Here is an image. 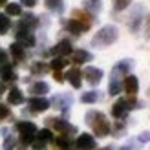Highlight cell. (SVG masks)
<instances>
[{"instance_id":"46","label":"cell","mask_w":150,"mask_h":150,"mask_svg":"<svg viewBox=\"0 0 150 150\" xmlns=\"http://www.w3.org/2000/svg\"><path fill=\"white\" fill-rule=\"evenodd\" d=\"M101 150H112V148H110V146H104V148H101Z\"/></svg>"},{"instance_id":"42","label":"cell","mask_w":150,"mask_h":150,"mask_svg":"<svg viewBox=\"0 0 150 150\" xmlns=\"http://www.w3.org/2000/svg\"><path fill=\"white\" fill-rule=\"evenodd\" d=\"M55 81L57 82H64V75L61 71H55Z\"/></svg>"},{"instance_id":"10","label":"cell","mask_w":150,"mask_h":150,"mask_svg":"<svg viewBox=\"0 0 150 150\" xmlns=\"http://www.w3.org/2000/svg\"><path fill=\"white\" fill-rule=\"evenodd\" d=\"M75 146L79 150H95L97 143H95V137L92 134H81L77 137V141H75Z\"/></svg>"},{"instance_id":"48","label":"cell","mask_w":150,"mask_h":150,"mask_svg":"<svg viewBox=\"0 0 150 150\" xmlns=\"http://www.w3.org/2000/svg\"><path fill=\"white\" fill-rule=\"evenodd\" d=\"M66 150H71V148H66Z\"/></svg>"},{"instance_id":"16","label":"cell","mask_w":150,"mask_h":150,"mask_svg":"<svg viewBox=\"0 0 150 150\" xmlns=\"http://www.w3.org/2000/svg\"><path fill=\"white\" fill-rule=\"evenodd\" d=\"M64 77H66V81H68L73 88H81V84H82V71H81L79 68H71V70H68Z\"/></svg>"},{"instance_id":"27","label":"cell","mask_w":150,"mask_h":150,"mask_svg":"<svg viewBox=\"0 0 150 150\" xmlns=\"http://www.w3.org/2000/svg\"><path fill=\"white\" fill-rule=\"evenodd\" d=\"M44 4H46V7L50 11H53V13H62L64 11V2L62 0H44Z\"/></svg>"},{"instance_id":"41","label":"cell","mask_w":150,"mask_h":150,"mask_svg":"<svg viewBox=\"0 0 150 150\" xmlns=\"http://www.w3.org/2000/svg\"><path fill=\"white\" fill-rule=\"evenodd\" d=\"M139 141H141V143H148V141H150V132H143L139 136Z\"/></svg>"},{"instance_id":"34","label":"cell","mask_w":150,"mask_h":150,"mask_svg":"<svg viewBox=\"0 0 150 150\" xmlns=\"http://www.w3.org/2000/svg\"><path fill=\"white\" fill-rule=\"evenodd\" d=\"M132 2L130 0H114V9L115 11H123V9H126Z\"/></svg>"},{"instance_id":"28","label":"cell","mask_w":150,"mask_h":150,"mask_svg":"<svg viewBox=\"0 0 150 150\" xmlns=\"http://www.w3.org/2000/svg\"><path fill=\"white\" fill-rule=\"evenodd\" d=\"M66 64H68L66 57H53V59H51V62H50V70H53V71H61Z\"/></svg>"},{"instance_id":"11","label":"cell","mask_w":150,"mask_h":150,"mask_svg":"<svg viewBox=\"0 0 150 150\" xmlns=\"http://www.w3.org/2000/svg\"><path fill=\"white\" fill-rule=\"evenodd\" d=\"M123 90H125L128 95H136V93H137V90H139V81H137L136 75H132V73L125 75V77H123Z\"/></svg>"},{"instance_id":"35","label":"cell","mask_w":150,"mask_h":150,"mask_svg":"<svg viewBox=\"0 0 150 150\" xmlns=\"http://www.w3.org/2000/svg\"><path fill=\"white\" fill-rule=\"evenodd\" d=\"M15 145H17V139L13 136H7L4 141V150H15Z\"/></svg>"},{"instance_id":"32","label":"cell","mask_w":150,"mask_h":150,"mask_svg":"<svg viewBox=\"0 0 150 150\" xmlns=\"http://www.w3.org/2000/svg\"><path fill=\"white\" fill-rule=\"evenodd\" d=\"M9 28H11V20L7 18L6 13H0V35H6Z\"/></svg>"},{"instance_id":"17","label":"cell","mask_w":150,"mask_h":150,"mask_svg":"<svg viewBox=\"0 0 150 150\" xmlns=\"http://www.w3.org/2000/svg\"><path fill=\"white\" fill-rule=\"evenodd\" d=\"M9 53H11L15 62H22L26 59V48L22 46L20 42H13L11 46H9Z\"/></svg>"},{"instance_id":"18","label":"cell","mask_w":150,"mask_h":150,"mask_svg":"<svg viewBox=\"0 0 150 150\" xmlns=\"http://www.w3.org/2000/svg\"><path fill=\"white\" fill-rule=\"evenodd\" d=\"M0 77H2L4 82H15L18 79V75L11 64H4V66H0Z\"/></svg>"},{"instance_id":"19","label":"cell","mask_w":150,"mask_h":150,"mask_svg":"<svg viewBox=\"0 0 150 150\" xmlns=\"http://www.w3.org/2000/svg\"><path fill=\"white\" fill-rule=\"evenodd\" d=\"M93 59V55L86 50H73L71 51V61L75 64H84V62H90Z\"/></svg>"},{"instance_id":"20","label":"cell","mask_w":150,"mask_h":150,"mask_svg":"<svg viewBox=\"0 0 150 150\" xmlns=\"http://www.w3.org/2000/svg\"><path fill=\"white\" fill-rule=\"evenodd\" d=\"M18 26H22V28H26V29H35L37 26H39V18L35 17L33 13H24L22 15V18H20V24Z\"/></svg>"},{"instance_id":"38","label":"cell","mask_w":150,"mask_h":150,"mask_svg":"<svg viewBox=\"0 0 150 150\" xmlns=\"http://www.w3.org/2000/svg\"><path fill=\"white\" fill-rule=\"evenodd\" d=\"M9 115V106H6V104H0V119H4Z\"/></svg>"},{"instance_id":"2","label":"cell","mask_w":150,"mask_h":150,"mask_svg":"<svg viewBox=\"0 0 150 150\" xmlns=\"http://www.w3.org/2000/svg\"><path fill=\"white\" fill-rule=\"evenodd\" d=\"M117 37H119V31H117L115 26H112V24L103 26L99 31L93 35L92 46L93 48H106V46H110V44H114L117 40Z\"/></svg>"},{"instance_id":"22","label":"cell","mask_w":150,"mask_h":150,"mask_svg":"<svg viewBox=\"0 0 150 150\" xmlns=\"http://www.w3.org/2000/svg\"><path fill=\"white\" fill-rule=\"evenodd\" d=\"M66 29H68L70 33H73V35H82L84 31H88V28L82 26L81 22L75 20V18H70L68 22H66Z\"/></svg>"},{"instance_id":"39","label":"cell","mask_w":150,"mask_h":150,"mask_svg":"<svg viewBox=\"0 0 150 150\" xmlns=\"http://www.w3.org/2000/svg\"><path fill=\"white\" fill-rule=\"evenodd\" d=\"M39 0H20V6H26V7H35Z\"/></svg>"},{"instance_id":"5","label":"cell","mask_w":150,"mask_h":150,"mask_svg":"<svg viewBox=\"0 0 150 150\" xmlns=\"http://www.w3.org/2000/svg\"><path fill=\"white\" fill-rule=\"evenodd\" d=\"M82 77L86 79L88 84L97 86L103 81V70L101 68H95V66H86L84 71H82Z\"/></svg>"},{"instance_id":"29","label":"cell","mask_w":150,"mask_h":150,"mask_svg":"<svg viewBox=\"0 0 150 150\" xmlns=\"http://www.w3.org/2000/svg\"><path fill=\"white\" fill-rule=\"evenodd\" d=\"M81 101L86 103V104H92V103H97L99 101V93L95 92V90H92V92H84L81 95Z\"/></svg>"},{"instance_id":"25","label":"cell","mask_w":150,"mask_h":150,"mask_svg":"<svg viewBox=\"0 0 150 150\" xmlns=\"http://www.w3.org/2000/svg\"><path fill=\"white\" fill-rule=\"evenodd\" d=\"M29 70H31L33 75H44V73L50 71V64L48 62H42V61H37V62H31Z\"/></svg>"},{"instance_id":"33","label":"cell","mask_w":150,"mask_h":150,"mask_svg":"<svg viewBox=\"0 0 150 150\" xmlns=\"http://www.w3.org/2000/svg\"><path fill=\"white\" fill-rule=\"evenodd\" d=\"M55 143H57V146L61 148V150H66V148H70L71 141H70V136H59L55 139Z\"/></svg>"},{"instance_id":"40","label":"cell","mask_w":150,"mask_h":150,"mask_svg":"<svg viewBox=\"0 0 150 150\" xmlns=\"http://www.w3.org/2000/svg\"><path fill=\"white\" fill-rule=\"evenodd\" d=\"M6 62H7V51H4L0 48V66H4Z\"/></svg>"},{"instance_id":"24","label":"cell","mask_w":150,"mask_h":150,"mask_svg":"<svg viewBox=\"0 0 150 150\" xmlns=\"http://www.w3.org/2000/svg\"><path fill=\"white\" fill-rule=\"evenodd\" d=\"M7 103L9 104H22L24 103V93H22V90H18V88L9 90V93H7Z\"/></svg>"},{"instance_id":"23","label":"cell","mask_w":150,"mask_h":150,"mask_svg":"<svg viewBox=\"0 0 150 150\" xmlns=\"http://www.w3.org/2000/svg\"><path fill=\"white\" fill-rule=\"evenodd\" d=\"M114 68L121 73V75H128L132 71V68H134V61H132V59H123V61H119Z\"/></svg>"},{"instance_id":"21","label":"cell","mask_w":150,"mask_h":150,"mask_svg":"<svg viewBox=\"0 0 150 150\" xmlns=\"http://www.w3.org/2000/svg\"><path fill=\"white\" fill-rule=\"evenodd\" d=\"M29 92H31L35 97H42V95H46L50 92V84H48V82H44V81H37V82L31 84Z\"/></svg>"},{"instance_id":"8","label":"cell","mask_w":150,"mask_h":150,"mask_svg":"<svg viewBox=\"0 0 150 150\" xmlns=\"http://www.w3.org/2000/svg\"><path fill=\"white\" fill-rule=\"evenodd\" d=\"M17 42H20L24 48H33V46H35V35L29 31V29L18 26V31H17Z\"/></svg>"},{"instance_id":"26","label":"cell","mask_w":150,"mask_h":150,"mask_svg":"<svg viewBox=\"0 0 150 150\" xmlns=\"http://www.w3.org/2000/svg\"><path fill=\"white\" fill-rule=\"evenodd\" d=\"M101 7H103L101 0H86L84 2V11H88L90 15H93V17L101 11Z\"/></svg>"},{"instance_id":"36","label":"cell","mask_w":150,"mask_h":150,"mask_svg":"<svg viewBox=\"0 0 150 150\" xmlns=\"http://www.w3.org/2000/svg\"><path fill=\"white\" fill-rule=\"evenodd\" d=\"M123 132H125V123L117 121L115 126H114V134H115V137H121V136H123Z\"/></svg>"},{"instance_id":"13","label":"cell","mask_w":150,"mask_h":150,"mask_svg":"<svg viewBox=\"0 0 150 150\" xmlns=\"http://www.w3.org/2000/svg\"><path fill=\"white\" fill-rule=\"evenodd\" d=\"M71 103H73V97L68 93H62V95H55L53 99L50 101V104H53L55 108H59V110H62V112H66L68 110V106H71Z\"/></svg>"},{"instance_id":"37","label":"cell","mask_w":150,"mask_h":150,"mask_svg":"<svg viewBox=\"0 0 150 150\" xmlns=\"http://www.w3.org/2000/svg\"><path fill=\"white\" fill-rule=\"evenodd\" d=\"M31 146H33V150H48L46 143H44V141H39V139H35L33 143H31Z\"/></svg>"},{"instance_id":"7","label":"cell","mask_w":150,"mask_h":150,"mask_svg":"<svg viewBox=\"0 0 150 150\" xmlns=\"http://www.w3.org/2000/svg\"><path fill=\"white\" fill-rule=\"evenodd\" d=\"M28 106H29V112H33V114H42V112H46L51 104L48 99H44V97H31V99L28 101Z\"/></svg>"},{"instance_id":"4","label":"cell","mask_w":150,"mask_h":150,"mask_svg":"<svg viewBox=\"0 0 150 150\" xmlns=\"http://www.w3.org/2000/svg\"><path fill=\"white\" fill-rule=\"evenodd\" d=\"M46 123H48V126L55 128L57 132H61L62 136H68V134H75V132H77V128H75L73 125H70L68 121H64V119L50 117V119H46Z\"/></svg>"},{"instance_id":"43","label":"cell","mask_w":150,"mask_h":150,"mask_svg":"<svg viewBox=\"0 0 150 150\" xmlns=\"http://www.w3.org/2000/svg\"><path fill=\"white\" fill-rule=\"evenodd\" d=\"M146 37L150 39V15L146 17Z\"/></svg>"},{"instance_id":"14","label":"cell","mask_w":150,"mask_h":150,"mask_svg":"<svg viewBox=\"0 0 150 150\" xmlns=\"http://www.w3.org/2000/svg\"><path fill=\"white\" fill-rule=\"evenodd\" d=\"M143 13H145L143 6H136V7H134V11H132V15H130L128 26H130V29H132L134 33L139 29V24H141V20H143Z\"/></svg>"},{"instance_id":"3","label":"cell","mask_w":150,"mask_h":150,"mask_svg":"<svg viewBox=\"0 0 150 150\" xmlns=\"http://www.w3.org/2000/svg\"><path fill=\"white\" fill-rule=\"evenodd\" d=\"M17 130L20 134V141L24 145H31L37 139V126L31 121H18L17 123Z\"/></svg>"},{"instance_id":"9","label":"cell","mask_w":150,"mask_h":150,"mask_svg":"<svg viewBox=\"0 0 150 150\" xmlns=\"http://www.w3.org/2000/svg\"><path fill=\"white\" fill-rule=\"evenodd\" d=\"M71 51H73L71 42L70 40H61L50 50V53L53 57H66V55H71Z\"/></svg>"},{"instance_id":"45","label":"cell","mask_w":150,"mask_h":150,"mask_svg":"<svg viewBox=\"0 0 150 150\" xmlns=\"http://www.w3.org/2000/svg\"><path fill=\"white\" fill-rule=\"evenodd\" d=\"M121 150H134L130 145H125V146H121Z\"/></svg>"},{"instance_id":"31","label":"cell","mask_w":150,"mask_h":150,"mask_svg":"<svg viewBox=\"0 0 150 150\" xmlns=\"http://www.w3.org/2000/svg\"><path fill=\"white\" fill-rule=\"evenodd\" d=\"M37 139L44 141V143H50V141H53V132L50 128H42V130L37 132Z\"/></svg>"},{"instance_id":"30","label":"cell","mask_w":150,"mask_h":150,"mask_svg":"<svg viewBox=\"0 0 150 150\" xmlns=\"http://www.w3.org/2000/svg\"><path fill=\"white\" fill-rule=\"evenodd\" d=\"M20 13H22V6H20V4H15V2L6 4V15H11V17H18Z\"/></svg>"},{"instance_id":"1","label":"cell","mask_w":150,"mask_h":150,"mask_svg":"<svg viewBox=\"0 0 150 150\" xmlns=\"http://www.w3.org/2000/svg\"><path fill=\"white\" fill-rule=\"evenodd\" d=\"M86 123L93 128L95 136L99 137H106L110 134V121L106 119V115L101 114V112H95V110H90L86 114Z\"/></svg>"},{"instance_id":"12","label":"cell","mask_w":150,"mask_h":150,"mask_svg":"<svg viewBox=\"0 0 150 150\" xmlns=\"http://www.w3.org/2000/svg\"><path fill=\"white\" fill-rule=\"evenodd\" d=\"M71 18H75V20H79L82 26H86L88 29L92 28V24H93V20H95V17L93 15H90L88 11H84V9H73V13H71Z\"/></svg>"},{"instance_id":"6","label":"cell","mask_w":150,"mask_h":150,"mask_svg":"<svg viewBox=\"0 0 150 150\" xmlns=\"http://www.w3.org/2000/svg\"><path fill=\"white\" fill-rule=\"evenodd\" d=\"M123 77H125V75H121L115 68L112 70L110 84H108V93H110V95H117V93L123 92Z\"/></svg>"},{"instance_id":"47","label":"cell","mask_w":150,"mask_h":150,"mask_svg":"<svg viewBox=\"0 0 150 150\" xmlns=\"http://www.w3.org/2000/svg\"><path fill=\"white\" fill-rule=\"evenodd\" d=\"M7 2V0H0V6H2V4H6Z\"/></svg>"},{"instance_id":"44","label":"cell","mask_w":150,"mask_h":150,"mask_svg":"<svg viewBox=\"0 0 150 150\" xmlns=\"http://www.w3.org/2000/svg\"><path fill=\"white\" fill-rule=\"evenodd\" d=\"M4 92H6V84H4V82H0V97L4 95Z\"/></svg>"},{"instance_id":"15","label":"cell","mask_w":150,"mask_h":150,"mask_svg":"<svg viewBox=\"0 0 150 150\" xmlns=\"http://www.w3.org/2000/svg\"><path fill=\"white\" fill-rule=\"evenodd\" d=\"M126 114H128V104H126V99H119L112 104V115L115 119H125Z\"/></svg>"}]
</instances>
